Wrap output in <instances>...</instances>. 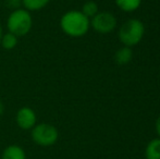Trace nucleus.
Masks as SVG:
<instances>
[{
  "label": "nucleus",
  "instance_id": "nucleus-1",
  "mask_svg": "<svg viewBox=\"0 0 160 159\" xmlns=\"http://www.w3.org/2000/svg\"><path fill=\"white\" fill-rule=\"evenodd\" d=\"M62 32L70 37H82L91 27V20L78 10H70L60 19Z\"/></svg>",
  "mask_w": 160,
  "mask_h": 159
},
{
  "label": "nucleus",
  "instance_id": "nucleus-2",
  "mask_svg": "<svg viewBox=\"0 0 160 159\" xmlns=\"http://www.w3.org/2000/svg\"><path fill=\"white\" fill-rule=\"evenodd\" d=\"M33 26V17L31 12L24 8L12 10L7 19V28L8 32L20 37L25 36L31 32Z\"/></svg>",
  "mask_w": 160,
  "mask_h": 159
},
{
  "label": "nucleus",
  "instance_id": "nucleus-3",
  "mask_svg": "<svg viewBox=\"0 0 160 159\" xmlns=\"http://www.w3.org/2000/svg\"><path fill=\"white\" fill-rule=\"evenodd\" d=\"M31 137L35 144L42 147L52 146L59 138V132L55 125L50 123H36L31 130Z\"/></svg>",
  "mask_w": 160,
  "mask_h": 159
},
{
  "label": "nucleus",
  "instance_id": "nucleus-4",
  "mask_svg": "<svg viewBox=\"0 0 160 159\" xmlns=\"http://www.w3.org/2000/svg\"><path fill=\"white\" fill-rule=\"evenodd\" d=\"M144 33H145L144 24L139 20L131 19L121 26L119 31V38L124 46L132 47L143 39Z\"/></svg>",
  "mask_w": 160,
  "mask_h": 159
},
{
  "label": "nucleus",
  "instance_id": "nucleus-5",
  "mask_svg": "<svg viewBox=\"0 0 160 159\" xmlns=\"http://www.w3.org/2000/svg\"><path fill=\"white\" fill-rule=\"evenodd\" d=\"M91 25L96 32L106 34L114 30L117 25V20L112 13L107 11H101L94 15L91 20Z\"/></svg>",
  "mask_w": 160,
  "mask_h": 159
},
{
  "label": "nucleus",
  "instance_id": "nucleus-6",
  "mask_svg": "<svg viewBox=\"0 0 160 159\" xmlns=\"http://www.w3.org/2000/svg\"><path fill=\"white\" fill-rule=\"evenodd\" d=\"M15 122L18 127L22 130H32L37 123V116L31 107L24 106L18 110L15 115Z\"/></svg>",
  "mask_w": 160,
  "mask_h": 159
},
{
  "label": "nucleus",
  "instance_id": "nucleus-7",
  "mask_svg": "<svg viewBox=\"0 0 160 159\" xmlns=\"http://www.w3.org/2000/svg\"><path fill=\"white\" fill-rule=\"evenodd\" d=\"M1 159H26V153L19 145H9L2 152Z\"/></svg>",
  "mask_w": 160,
  "mask_h": 159
},
{
  "label": "nucleus",
  "instance_id": "nucleus-8",
  "mask_svg": "<svg viewBox=\"0 0 160 159\" xmlns=\"http://www.w3.org/2000/svg\"><path fill=\"white\" fill-rule=\"evenodd\" d=\"M133 58V52L131 50V47H122L119 50L116 51L114 53V61L117 62L120 66H124V64H128L131 62Z\"/></svg>",
  "mask_w": 160,
  "mask_h": 159
},
{
  "label": "nucleus",
  "instance_id": "nucleus-9",
  "mask_svg": "<svg viewBox=\"0 0 160 159\" xmlns=\"http://www.w3.org/2000/svg\"><path fill=\"white\" fill-rule=\"evenodd\" d=\"M146 159H160V137L152 140L145 149Z\"/></svg>",
  "mask_w": 160,
  "mask_h": 159
},
{
  "label": "nucleus",
  "instance_id": "nucleus-10",
  "mask_svg": "<svg viewBox=\"0 0 160 159\" xmlns=\"http://www.w3.org/2000/svg\"><path fill=\"white\" fill-rule=\"evenodd\" d=\"M50 0H22V6L28 12L40 11L48 6Z\"/></svg>",
  "mask_w": 160,
  "mask_h": 159
},
{
  "label": "nucleus",
  "instance_id": "nucleus-11",
  "mask_svg": "<svg viewBox=\"0 0 160 159\" xmlns=\"http://www.w3.org/2000/svg\"><path fill=\"white\" fill-rule=\"evenodd\" d=\"M18 42H19V37L15 36L12 33L8 32L2 35L0 45H1L2 48H4L6 50H12V49H14L15 47L18 46Z\"/></svg>",
  "mask_w": 160,
  "mask_h": 159
},
{
  "label": "nucleus",
  "instance_id": "nucleus-12",
  "mask_svg": "<svg viewBox=\"0 0 160 159\" xmlns=\"http://www.w3.org/2000/svg\"><path fill=\"white\" fill-rule=\"evenodd\" d=\"M142 0H116V3L121 10L125 12H133L141 6Z\"/></svg>",
  "mask_w": 160,
  "mask_h": 159
},
{
  "label": "nucleus",
  "instance_id": "nucleus-13",
  "mask_svg": "<svg viewBox=\"0 0 160 159\" xmlns=\"http://www.w3.org/2000/svg\"><path fill=\"white\" fill-rule=\"evenodd\" d=\"M82 13L91 20L94 15L98 13V6L94 1H86L82 7Z\"/></svg>",
  "mask_w": 160,
  "mask_h": 159
},
{
  "label": "nucleus",
  "instance_id": "nucleus-14",
  "mask_svg": "<svg viewBox=\"0 0 160 159\" xmlns=\"http://www.w3.org/2000/svg\"><path fill=\"white\" fill-rule=\"evenodd\" d=\"M6 4L12 10H15L20 8V6L22 4V0H6Z\"/></svg>",
  "mask_w": 160,
  "mask_h": 159
},
{
  "label": "nucleus",
  "instance_id": "nucleus-15",
  "mask_svg": "<svg viewBox=\"0 0 160 159\" xmlns=\"http://www.w3.org/2000/svg\"><path fill=\"white\" fill-rule=\"evenodd\" d=\"M156 131L158 133V135L160 136V117L156 121Z\"/></svg>",
  "mask_w": 160,
  "mask_h": 159
},
{
  "label": "nucleus",
  "instance_id": "nucleus-16",
  "mask_svg": "<svg viewBox=\"0 0 160 159\" xmlns=\"http://www.w3.org/2000/svg\"><path fill=\"white\" fill-rule=\"evenodd\" d=\"M4 112V106H3V102L0 100V117H1L2 115H3Z\"/></svg>",
  "mask_w": 160,
  "mask_h": 159
},
{
  "label": "nucleus",
  "instance_id": "nucleus-17",
  "mask_svg": "<svg viewBox=\"0 0 160 159\" xmlns=\"http://www.w3.org/2000/svg\"><path fill=\"white\" fill-rule=\"evenodd\" d=\"M2 35H3V31H2V27H1V24H0V42H1V38H2Z\"/></svg>",
  "mask_w": 160,
  "mask_h": 159
},
{
  "label": "nucleus",
  "instance_id": "nucleus-18",
  "mask_svg": "<svg viewBox=\"0 0 160 159\" xmlns=\"http://www.w3.org/2000/svg\"><path fill=\"white\" fill-rule=\"evenodd\" d=\"M0 6H1V0H0Z\"/></svg>",
  "mask_w": 160,
  "mask_h": 159
}]
</instances>
